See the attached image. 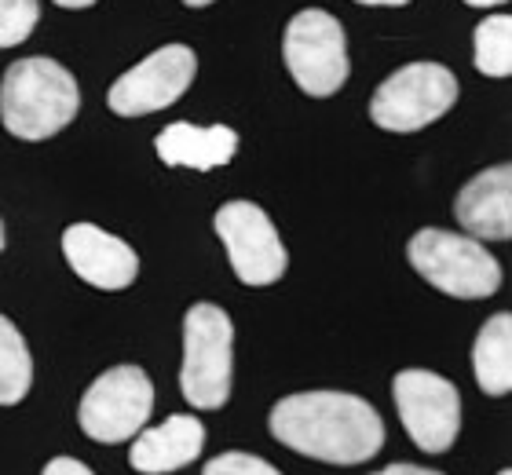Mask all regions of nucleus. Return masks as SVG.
<instances>
[{
    "mask_svg": "<svg viewBox=\"0 0 512 475\" xmlns=\"http://www.w3.org/2000/svg\"><path fill=\"white\" fill-rule=\"evenodd\" d=\"M267 428L278 443L326 465H366L381 454V413L348 391H297L275 402Z\"/></svg>",
    "mask_w": 512,
    "mask_h": 475,
    "instance_id": "nucleus-1",
    "label": "nucleus"
},
{
    "mask_svg": "<svg viewBox=\"0 0 512 475\" xmlns=\"http://www.w3.org/2000/svg\"><path fill=\"white\" fill-rule=\"evenodd\" d=\"M81 110V88L74 74L55 59L33 55L8 66L0 81V121L15 139H52Z\"/></svg>",
    "mask_w": 512,
    "mask_h": 475,
    "instance_id": "nucleus-2",
    "label": "nucleus"
},
{
    "mask_svg": "<svg viewBox=\"0 0 512 475\" xmlns=\"http://www.w3.org/2000/svg\"><path fill=\"white\" fill-rule=\"evenodd\" d=\"M406 260L432 289L454 300H487L502 285V264L472 234L425 227L410 238Z\"/></svg>",
    "mask_w": 512,
    "mask_h": 475,
    "instance_id": "nucleus-3",
    "label": "nucleus"
},
{
    "mask_svg": "<svg viewBox=\"0 0 512 475\" xmlns=\"http://www.w3.org/2000/svg\"><path fill=\"white\" fill-rule=\"evenodd\" d=\"M231 348H235V326L224 307H187L180 388L194 410H224L227 406L231 399Z\"/></svg>",
    "mask_w": 512,
    "mask_h": 475,
    "instance_id": "nucleus-4",
    "label": "nucleus"
},
{
    "mask_svg": "<svg viewBox=\"0 0 512 475\" xmlns=\"http://www.w3.org/2000/svg\"><path fill=\"white\" fill-rule=\"evenodd\" d=\"M282 55H286L289 77L304 95L330 99L348 81V41H344V26L330 11H297L286 26Z\"/></svg>",
    "mask_w": 512,
    "mask_h": 475,
    "instance_id": "nucleus-5",
    "label": "nucleus"
},
{
    "mask_svg": "<svg viewBox=\"0 0 512 475\" xmlns=\"http://www.w3.org/2000/svg\"><path fill=\"white\" fill-rule=\"evenodd\" d=\"M458 103V77L443 63H410L395 70L370 99V117L384 132H421Z\"/></svg>",
    "mask_w": 512,
    "mask_h": 475,
    "instance_id": "nucleus-6",
    "label": "nucleus"
},
{
    "mask_svg": "<svg viewBox=\"0 0 512 475\" xmlns=\"http://www.w3.org/2000/svg\"><path fill=\"white\" fill-rule=\"evenodd\" d=\"M154 410V384L139 366H114L99 373L81 395L77 421L81 432L96 443H125L150 421Z\"/></svg>",
    "mask_w": 512,
    "mask_h": 475,
    "instance_id": "nucleus-7",
    "label": "nucleus"
},
{
    "mask_svg": "<svg viewBox=\"0 0 512 475\" xmlns=\"http://www.w3.org/2000/svg\"><path fill=\"white\" fill-rule=\"evenodd\" d=\"M395 410L406 435L425 454H447L461 432V395L447 377L428 370H403L392 380Z\"/></svg>",
    "mask_w": 512,
    "mask_h": 475,
    "instance_id": "nucleus-8",
    "label": "nucleus"
},
{
    "mask_svg": "<svg viewBox=\"0 0 512 475\" xmlns=\"http://www.w3.org/2000/svg\"><path fill=\"white\" fill-rule=\"evenodd\" d=\"M216 234L224 242L231 267L242 285H275L286 275L289 253L278 238L275 223L253 201H227L216 209Z\"/></svg>",
    "mask_w": 512,
    "mask_h": 475,
    "instance_id": "nucleus-9",
    "label": "nucleus"
},
{
    "mask_svg": "<svg viewBox=\"0 0 512 475\" xmlns=\"http://www.w3.org/2000/svg\"><path fill=\"white\" fill-rule=\"evenodd\" d=\"M194 74H198V59H194L191 48L187 44H165L114 81L107 103L118 117L158 114V110H169L176 99H183Z\"/></svg>",
    "mask_w": 512,
    "mask_h": 475,
    "instance_id": "nucleus-10",
    "label": "nucleus"
},
{
    "mask_svg": "<svg viewBox=\"0 0 512 475\" xmlns=\"http://www.w3.org/2000/svg\"><path fill=\"white\" fill-rule=\"evenodd\" d=\"M63 256L81 282H88L92 289H103V293L128 289L139 275V256L132 253V245L107 234L96 223L66 227Z\"/></svg>",
    "mask_w": 512,
    "mask_h": 475,
    "instance_id": "nucleus-11",
    "label": "nucleus"
},
{
    "mask_svg": "<svg viewBox=\"0 0 512 475\" xmlns=\"http://www.w3.org/2000/svg\"><path fill=\"white\" fill-rule=\"evenodd\" d=\"M461 231L480 242H509L512 238V169L494 165L472 176L454 201Z\"/></svg>",
    "mask_w": 512,
    "mask_h": 475,
    "instance_id": "nucleus-12",
    "label": "nucleus"
},
{
    "mask_svg": "<svg viewBox=\"0 0 512 475\" xmlns=\"http://www.w3.org/2000/svg\"><path fill=\"white\" fill-rule=\"evenodd\" d=\"M205 446V424L191 413H176L158 428H139L132 435L128 465L143 475H169L194 465Z\"/></svg>",
    "mask_w": 512,
    "mask_h": 475,
    "instance_id": "nucleus-13",
    "label": "nucleus"
},
{
    "mask_svg": "<svg viewBox=\"0 0 512 475\" xmlns=\"http://www.w3.org/2000/svg\"><path fill=\"white\" fill-rule=\"evenodd\" d=\"M158 158L172 169H194V172H213L238 154V132L227 125L213 128H194L187 121L161 128L154 139Z\"/></svg>",
    "mask_w": 512,
    "mask_h": 475,
    "instance_id": "nucleus-14",
    "label": "nucleus"
},
{
    "mask_svg": "<svg viewBox=\"0 0 512 475\" xmlns=\"http://www.w3.org/2000/svg\"><path fill=\"white\" fill-rule=\"evenodd\" d=\"M472 370L483 395H509L512 391V315L502 311L483 322L472 344Z\"/></svg>",
    "mask_w": 512,
    "mask_h": 475,
    "instance_id": "nucleus-15",
    "label": "nucleus"
},
{
    "mask_svg": "<svg viewBox=\"0 0 512 475\" xmlns=\"http://www.w3.org/2000/svg\"><path fill=\"white\" fill-rule=\"evenodd\" d=\"M33 384V359L11 318L0 315V406H19Z\"/></svg>",
    "mask_w": 512,
    "mask_h": 475,
    "instance_id": "nucleus-16",
    "label": "nucleus"
},
{
    "mask_svg": "<svg viewBox=\"0 0 512 475\" xmlns=\"http://www.w3.org/2000/svg\"><path fill=\"white\" fill-rule=\"evenodd\" d=\"M476 48V70L487 77H509L512 74V19L509 15H491L476 26L472 37Z\"/></svg>",
    "mask_w": 512,
    "mask_h": 475,
    "instance_id": "nucleus-17",
    "label": "nucleus"
},
{
    "mask_svg": "<svg viewBox=\"0 0 512 475\" xmlns=\"http://www.w3.org/2000/svg\"><path fill=\"white\" fill-rule=\"evenodd\" d=\"M41 19L37 0H0V48H15L33 33Z\"/></svg>",
    "mask_w": 512,
    "mask_h": 475,
    "instance_id": "nucleus-18",
    "label": "nucleus"
},
{
    "mask_svg": "<svg viewBox=\"0 0 512 475\" xmlns=\"http://www.w3.org/2000/svg\"><path fill=\"white\" fill-rule=\"evenodd\" d=\"M202 475H282V472H278L271 461H264V457L231 450V454L213 457V461L202 468Z\"/></svg>",
    "mask_w": 512,
    "mask_h": 475,
    "instance_id": "nucleus-19",
    "label": "nucleus"
},
{
    "mask_svg": "<svg viewBox=\"0 0 512 475\" xmlns=\"http://www.w3.org/2000/svg\"><path fill=\"white\" fill-rule=\"evenodd\" d=\"M41 475H96L88 465H81L77 457H52L48 465H44Z\"/></svg>",
    "mask_w": 512,
    "mask_h": 475,
    "instance_id": "nucleus-20",
    "label": "nucleus"
},
{
    "mask_svg": "<svg viewBox=\"0 0 512 475\" xmlns=\"http://www.w3.org/2000/svg\"><path fill=\"white\" fill-rule=\"evenodd\" d=\"M374 475H443V472H436V468H421V465H388Z\"/></svg>",
    "mask_w": 512,
    "mask_h": 475,
    "instance_id": "nucleus-21",
    "label": "nucleus"
},
{
    "mask_svg": "<svg viewBox=\"0 0 512 475\" xmlns=\"http://www.w3.org/2000/svg\"><path fill=\"white\" fill-rule=\"evenodd\" d=\"M355 4H366V8H403L410 0H355Z\"/></svg>",
    "mask_w": 512,
    "mask_h": 475,
    "instance_id": "nucleus-22",
    "label": "nucleus"
},
{
    "mask_svg": "<svg viewBox=\"0 0 512 475\" xmlns=\"http://www.w3.org/2000/svg\"><path fill=\"white\" fill-rule=\"evenodd\" d=\"M465 4H472V8H502L509 0H465Z\"/></svg>",
    "mask_w": 512,
    "mask_h": 475,
    "instance_id": "nucleus-23",
    "label": "nucleus"
},
{
    "mask_svg": "<svg viewBox=\"0 0 512 475\" xmlns=\"http://www.w3.org/2000/svg\"><path fill=\"white\" fill-rule=\"evenodd\" d=\"M55 4H59V8H92L96 0H55Z\"/></svg>",
    "mask_w": 512,
    "mask_h": 475,
    "instance_id": "nucleus-24",
    "label": "nucleus"
},
{
    "mask_svg": "<svg viewBox=\"0 0 512 475\" xmlns=\"http://www.w3.org/2000/svg\"><path fill=\"white\" fill-rule=\"evenodd\" d=\"M187 8H205V4H213V0H183Z\"/></svg>",
    "mask_w": 512,
    "mask_h": 475,
    "instance_id": "nucleus-25",
    "label": "nucleus"
},
{
    "mask_svg": "<svg viewBox=\"0 0 512 475\" xmlns=\"http://www.w3.org/2000/svg\"><path fill=\"white\" fill-rule=\"evenodd\" d=\"M0 249H4V223H0Z\"/></svg>",
    "mask_w": 512,
    "mask_h": 475,
    "instance_id": "nucleus-26",
    "label": "nucleus"
},
{
    "mask_svg": "<svg viewBox=\"0 0 512 475\" xmlns=\"http://www.w3.org/2000/svg\"><path fill=\"white\" fill-rule=\"evenodd\" d=\"M498 475H509V472H498Z\"/></svg>",
    "mask_w": 512,
    "mask_h": 475,
    "instance_id": "nucleus-27",
    "label": "nucleus"
}]
</instances>
